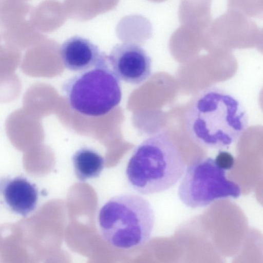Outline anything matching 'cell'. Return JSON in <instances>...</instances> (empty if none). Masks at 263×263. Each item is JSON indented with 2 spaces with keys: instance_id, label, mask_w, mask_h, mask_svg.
<instances>
[{
  "instance_id": "30bf717a",
  "label": "cell",
  "mask_w": 263,
  "mask_h": 263,
  "mask_svg": "<svg viewBox=\"0 0 263 263\" xmlns=\"http://www.w3.org/2000/svg\"><path fill=\"white\" fill-rule=\"evenodd\" d=\"M5 129L10 141L18 148L35 144L43 137L39 117L23 108L15 110L8 117Z\"/></svg>"
},
{
  "instance_id": "9a60e30c",
  "label": "cell",
  "mask_w": 263,
  "mask_h": 263,
  "mask_svg": "<svg viewBox=\"0 0 263 263\" xmlns=\"http://www.w3.org/2000/svg\"><path fill=\"white\" fill-rule=\"evenodd\" d=\"M228 7L249 17L262 16V0H228Z\"/></svg>"
},
{
  "instance_id": "277c9868",
  "label": "cell",
  "mask_w": 263,
  "mask_h": 263,
  "mask_svg": "<svg viewBox=\"0 0 263 263\" xmlns=\"http://www.w3.org/2000/svg\"><path fill=\"white\" fill-rule=\"evenodd\" d=\"M62 90L73 110L91 117L107 114L122 98L119 79L109 65L81 72L66 80Z\"/></svg>"
},
{
  "instance_id": "2e32d148",
  "label": "cell",
  "mask_w": 263,
  "mask_h": 263,
  "mask_svg": "<svg viewBox=\"0 0 263 263\" xmlns=\"http://www.w3.org/2000/svg\"><path fill=\"white\" fill-rule=\"evenodd\" d=\"M214 160L217 165L225 171L231 169L235 163L233 155L224 151H220Z\"/></svg>"
},
{
  "instance_id": "8fae6325",
  "label": "cell",
  "mask_w": 263,
  "mask_h": 263,
  "mask_svg": "<svg viewBox=\"0 0 263 263\" xmlns=\"http://www.w3.org/2000/svg\"><path fill=\"white\" fill-rule=\"evenodd\" d=\"M212 0H180L179 18L180 26L204 35L211 22Z\"/></svg>"
},
{
  "instance_id": "7a4b0ae2",
  "label": "cell",
  "mask_w": 263,
  "mask_h": 263,
  "mask_svg": "<svg viewBox=\"0 0 263 263\" xmlns=\"http://www.w3.org/2000/svg\"><path fill=\"white\" fill-rule=\"evenodd\" d=\"M185 165L173 142L162 132L153 134L134 151L126 168L130 186L142 195L165 191L182 177Z\"/></svg>"
},
{
  "instance_id": "8992f818",
  "label": "cell",
  "mask_w": 263,
  "mask_h": 263,
  "mask_svg": "<svg viewBox=\"0 0 263 263\" xmlns=\"http://www.w3.org/2000/svg\"><path fill=\"white\" fill-rule=\"evenodd\" d=\"M262 31L249 17L233 10L211 23L203 40L226 44H251L261 41Z\"/></svg>"
},
{
  "instance_id": "ba28073f",
  "label": "cell",
  "mask_w": 263,
  "mask_h": 263,
  "mask_svg": "<svg viewBox=\"0 0 263 263\" xmlns=\"http://www.w3.org/2000/svg\"><path fill=\"white\" fill-rule=\"evenodd\" d=\"M61 60L67 69L83 72L109 65L108 55L89 40L78 36L71 37L61 45Z\"/></svg>"
},
{
  "instance_id": "52a82bcc",
  "label": "cell",
  "mask_w": 263,
  "mask_h": 263,
  "mask_svg": "<svg viewBox=\"0 0 263 263\" xmlns=\"http://www.w3.org/2000/svg\"><path fill=\"white\" fill-rule=\"evenodd\" d=\"M108 61L119 79L128 83L139 85L152 74V60L140 45L130 42L118 44L111 49Z\"/></svg>"
},
{
  "instance_id": "5b68a950",
  "label": "cell",
  "mask_w": 263,
  "mask_h": 263,
  "mask_svg": "<svg viewBox=\"0 0 263 263\" xmlns=\"http://www.w3.org/2000/svg\"><path fill=\"white\" fill-rule=\"evenodd\" d=\"M179 184L178 196L181 202L191 209L204 207L220 199L240 195L239 186L226 176L214 159H197L187 166Z\"/></svg>"
},
{
  "instance_id": "3957f363",
  "label": "cell",
  "mask_w": 263,
  "mask_h": 263,
  "mask_svg": "<svg viewBox=\"0 0 263 263\" xmlns=\"http://www.w3.org/2000/svg\"><path fill=\"white\" fill-rule=\"evenodd\" d=\"M98 225L103 239L111 246L130 249L143 245L155 224L153 209L143 197L126 194L110 198L100 208Z\"/></svg>"
},
{
  "instance_id": "5bb4252c",
  "label": "cell",
  "mask_w": 263,
  "mask_h": 263,
  "mask_svg": "<svg viewBox=\"0 0 263 263\" xmlns=\"http://www.w3.org/2000/svg\"><path fill=\"white\" fill-rule=\"evenodd\" d=\"M1 41L0 40V81L15 73L21 58L20 50L2 45Z\"/></svg>"
},
{
  "instance_id": "9c48e42d",
  "label": "cell",
  "mask_w": 263,
  "mask_h": 263,
  "mask_svg": "<svg viewBox=\"0 0 263 263\" xmlns=\"http://www.w3.org/2000/svg\"><path fill=\"white\" fill-rule=\"evenodd\" d=\"M0 192L6 206L15 214L26 216L36 206L38 189L25 177L17 176L1 179Z\"/></svg>"
},
{
  "instance_id": "7c38bea8",
  "label": "cell",
  "mask_w": 263,
  "mask_h": 263,
  "mask_svg": "<svg viewBox=\"0 0 263 263\" xmlns=\"http://www.w3.org/2000/svg\"><path fill=\"white\" fill-rule=\"evenodd\" d=\"M71 160L75 175L81 181L99 177L104 167V158L88 147L77 150Z\"/></svg>"
},
{
  "instance_id": "6da1fadb",
  "label": "cell",
  "mask_w": 263,
  "mask_h": 263,
  "mask_svg": "<svg viewBox=\"0 0 263 263\" xmlns=\"http://www.w3.org/2000/svg\"><path fill=\"white\" fill-rule=\"evenodd\" d=\"M187 132L198 145L212 149L228 148L237 141L248 124L241 102L217 87L209 88L192 102L185 118Z\"/></svg>"
},
{
  "instance_id": "4fadbf2b",
  "label": "cell",
  "mask_w": 263,
  "mask_h": 263,
  "mask_svg": "<svg viewBox=\"0 0 263 263\" xmlns=\"http://www.w3.org/2000/svg\"><path fill=\"white\" fill-rule=\"evenodd\" d=\"M48 92L47 87L42 84L32 85L24 95L23 108L37 117L43 116L47 110Z\"/></svg>"
}]
</instances>
